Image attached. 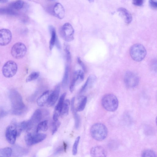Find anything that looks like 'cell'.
Wrapping results in <instances>:
<instances>
[{
    "label": "cell",
    "mask_w": 157,
    "mask_h": 157,
    "mask_svg": "<svg viewBox=\"0 0 157 157\" xmlns=\"http://www.w3.org/2000/svg\"><path fill=\"white\" fill-rule=\"evenodd\" d=\"M10 97L12 114L16 115H22L25 111V106L21 95L17 90L12 89L10 91Z\"/></svg>",
    "instance_id": "obj_1"
},
{
    "label": "cell",
    "mask_w": 157,
    "mask_h": 157,
    "mask_svg": "<svg viewBox=\"0 0 157 157\" xmlns=\"http://www.w3.org/2000/svg\"><path fill=\"white\" fill-rule=\"evenodd\" d=\"M90 133L94 139L98 141H102L106 138L108 131L107 128L104 124L98 123L91 127Z\"/></svg>",
    "instance_id": "obj_2"
},
{
    "label": "cell",
    "mask_w": 157,
    "mask_h": 157,
    "mask_svg": "<svg viewBox=\"0 0 157 157\" xmlns=\"http://www.w3.org/2000/svg\"><path fill=\"white\" fill-rule=\"evenodd\" d=\"M102 104L104 108L110 112L116 111L118 107L119 101L117 97L112 94H107L103 97Z\"/></svg>",
    "instance_id": "obj_3"
},
{
    "label": "cell",
    "mask_w": 157,
    "mask_h": 157,
    "mask_svg": "<svg viewBox=\"0 0 157 157\" xmlns=\"http://www.w3.org/2000/svg\"><path fill=\"white\" fill-rule=\"evenodd\" d=\"M147 54L145 48L140 44H136L131 46L130 49V54L133 59L136 62L144 60Z\"/></svg>",
    "instance_id": "obj_4"
},
{
    "label": "cell",
    "mask_w": 157,
    "mask_h": 157,
    "mask_svg": "<svg viewBox=\"0 0 157 157\" xmlns=\"http://www.w3.org/2000/svg\"><path fill=\"white\" fill-rule=\"evenodd\" d=\"M17 123L15 119H13L10 125L7 128L5 136L8 142L11 145L14 144L17 136Z\"/></svg>",
    "instance_id": "obj_5"
},
{
    "label": "cell",
    "mask_w": 157,
    "mask_h": 157,
    "mask_svg": "<svg viewBox=\"0 0 157 157\" xmlns=\"http://www.w3.org/2000/svg\"><path fill=\"white\" fill-rule=\"evenodd\" d=\"M18 70V66L14 62L9 61L6 62L2 68V73L6 78H11L16 74Z\"/></svg>",
    "instance_id": "obj_6"
},
{
    "label": "cell",
    "mask_w": 157,
    "mask_h": 157,
    "mask_svg": "<svg viewBox=\"0 0 157 157\" xmlns=\"http://www.w3.org/2000/svg\"><path fill=\"white\" fill-rule=\"evenodd\" d=\"M27 51V47L23 43H18L12 46L11 53L14 58L20 59L23 58L25 56Z\"/></svg>",
    "instance_id": "obj_7"
},
{
    "label": "cell",
    "mask_w": 157,
    "mask_h": 157,
    "mask_svg": "<svg viewBox=\"0 0 157 157\" xmlns=\"http://www.w3.org/2000/svg\"><path fill=\"white\" fill-rule=\"evenodd\" d=\"M61 34L64 40L67 42H71L74 39V29L69 23L65 24L62 26Z\"/></svg>",
    "instance_id": "obj_8"
},
{
    "label": "cell",
    "mask_w": 157,
    "mask_h": 157,
    "mask_svg": "<svg viewBox=\"0 0 157 157\" xmlns=\"http://www.w3.org/2000/svg\"><path fill=\"white\" fill-rule=\"evenodd\" d=\"M124 82L127 87L133 88L138 85L139 78L134 73L130 71L127 72L125 75Z\"/></svg>",
    "instance_id": "obj_9"
},
{
    "label": "cell",
    "mask_w": 157,
    "mask_h": 157,
    "mask_svg": "<svg viewBox=\"0 0 157 157\" xmlns=\"http://www.w3.org/2000/svg\"><path fill=\"white\" fill-rule=\"evenodd\" d=\"M84 77V73L82 70H78L75 71L70 87V90L71 92L73 91L75 86L83 81Z\"/></svg>",
    "instance_id": "obj_10"
},
{
    "label": "cell",
    "mask_w": 157,
    "mask_h": 157,
    "mask_svg": "<svg viewBox=\"0 0 157 157\" xmlns=\"http://www.w3.org/2000/svg\"><path fill=\"white\" fill-rule=\"evenodd\" d=\"M12 37L11 33L8 29L0 30V46H4L8 44L11 41Z\"/></svg>",
    "instance_id": "obj_11"
},
{
    "label": "cell",
    "mask_w": 157,
    "mask_h": 157,
    "mask_svg": "<svg viewBox=\"0 0 157 157\" xmlns=\"http://www.w3.org/2000/svg\"><path fill=\"white\" fill-rule=\"evenodd\" d=\"M66 95V93L65 92L61 96L57 104L55 107L53 115V120L55 121H58L59 117L61 114L62 106Z\"/></svg>",
    "instance_id": "obj_12"
},
{
    "label": "cell",
    "mask_w": 157,
    "mask_h": 157,
    "mask_svg": "<svg viewBox=\"0 0 157 157\" xmlns=\"http://www.w3.org/2000/svg\"><path fill=\"white\" fill-rule=\"evenodd\" d=\"M60 90V85H58L56 86L54 91L50 94L47 103L48 106L52 107L54 105L58 99Z\"/></svg>",
    "instance_id": "obj_13"
},
{
    "label": "cell",
    "mask_w": 157,
    "mask_h": 157,
    "mask_svg": "<svg viewBox=\"0 0 157 157\" xmlns=\"http://www.w3.org/2000/svg\"><path fill=\"white\" fill-rule=\"evenodd\" d=\"M91 155L92 157H105L107 156V152L102 147L97 146L92 148L91 150Z\"/></svg>",
    "instance_id": "obj_14"
},
{
    "label": "cell",
    "mask_w": 157,
    "mask_h": 157,
    "mask_svg": "<svg viewBox=\"0 0 157 157\" xmlns=\"http://www.w3.org/2000/svg\"><path fill=\"white\" fill-rule=\"evenodd\" d=\"M120 16L123 18L125 23L129 24L132 21V16L130 13L126 8H121L117 10Z\"/></svg>",
    "instance_id": "obj_15"
},
{
    "label": "cell",
    "mask_w": 157,
    "mask_h": 157,
    "mask_svg": "<svg viewBox=\"0 0 157 157\" xmlns=\"http://www.w3.org/2000/svg\"><path fill=\"white\" fill-rule=\"evenodd\" d=\"M42 117V113L41 111L40 110L37 109L34 113L29 121L33 127L35 124L40 122Z\"/></svg>",
    "instance_id": "obj_16"
},
{
    "label": "cell",
    "mask_w": 157,
    "mask_h": 157,
    "mask_svg": "<svg viewBox=\"0 0 157 157\" xmlns=\"http://www.w3.org/2000/svg\"><path fill=\"white\" fill-rule=\"evenodd\" d=\"M53 11L56 16L60 19H63L65 17V9L63 6L60 3H58L55 5Z\"/></svg>",
    "instance_id": "obj_17"
},
{
    "label": "cell",
    "mask_w": 157,
    "mask_h": 157,
    "mask_svg": "<svg viewBox=\"0 0 157 157\" xmlns=\"http://www.w3.org/2000/svg\"><path fill=\"white\" fill-rule=\"evenodd\" d=\"M50 94V91H47L45 92L39 97L37 100L38 105L40 107H43L47 104Z\"/></svg>",
    "instance_id": "obj_18"
},
{
    "label": "cell",
    "mask_w": 157,
    "mask_h": 157,
    "mask_svg": "<svg viewBox=\"0 0 157 157\" xmlns=\"http://www.w3.org/2000/svg\"><path fill=\"white\" fill-rule=\"evenodd\" d=\"M12 155L15 156H21L27 154L28 150L24 148L19 146H15L12 149Z\"/></svg>",
    "instance_id": "obj_19"
},
{
    "label": "cell",
    "mask_w": 157,
    "mask_h": 157,
    "mask_svg": "<svg viewBox=\"0 0 157 157\" xmlns=\"http://www.w3.org/2000/svg\"><path fill=\"white\" fill-rule=\"evenodd\" d=\"M49 29L51 34V38L50 42V50H52L56 44V35L55 29L53 26H50Z\"/></svg>",
    "instance_id": "obj_20"
},
{
    "label": "cell",
    "mask_w": 157,
    "mask_h": 157,
    "mask_svg": "<svg viewBox=\"0 0 157 157\" xmlns=\"http://www.w3.org/2000/svg\"><path fill=\"white\" fill-rule=\"evenodd\" d=\"M96 77L94 75H90L88 78L86 82L81 89L80 92L82 93L91 86L96 81Z\"/></svg>",
    "instance_id": "obj_21"
},
{
    "label": "cell",
    "mask_w": 157,
    "mask_h": 157,
    "mask_svg": "<svg viewBox=\"0 0 157 157\" xmlns=\"http://www.w3.org/2000/svg\"><path fill=\"white\" fill-rule=\"evenodd\" d=\"M37 133L33 135V145L40 143L44 140L46 137V134L43 133Z\"/></svg>",
    "instance_id": "obj_22"
},
{
    "label": "cell",
    "mask_w": 157,
    "mask_h": 157,
    "mask_svg": "<svg viewBox=\"0 0 157 157\" xmlns=\"http://www.w3.org/2000/svg\"><path fill=\"white\" fill-rule=\"evenodd\" d=\"M87 101V98L86 97L82 96L81 97L76 110V111L81 112L83 111L85 108Z\"/></svg>",
    "instance_id": "obj_23"
},
{
    "label": "cell",
    "mask_w": 157,
    "mask_h": 157,
    "mask_svg": "<svg viewBox=\"0 0 157 157\" xmlns=\"http://www.w3.org/2000/svg\"><path fill=\"white\" fill-rule=\"evenodd\" d=\"M69 67L68 66L65 68L64 75L62 81V86L64 88H66L69 83Z\"/></svg>",
    "instance_id": "obj_24"
},
{
    "label": "cell",
    "mask_w": 157,
    "mask_h": 157,
    "mask_svg": "<svg viewBox=\"0 0 157 157\" xmlns=\"http://www.w3.org/2000/svg\"><path fill=\"white\" fill-rule=\"evenodd\" d=\"M48 121L45 120L39 123L37 128V133L45 132L48 129Z\"/></svg>",
    "instance_id": "obj_25"
},
{
    "label": "cell",
    "mask_w": 157,
    "mask_h": 157,
    "mask_svg": "<svg viewBox=\"0 0 157 157\" xmlns=\"http://www.w3.org/2000/svg\"><path fill=\"white\" fill-rule=\"evenodd\" d=\"M24 4V2L23 0H17L11 3L9 6L10 8L16 10H19L23 8Z\"/></svg>",
    "instance_id": "obj_26"
},
{
    "label": "cell",
    "mask_w": 157,
    "mask_h": 157,
    "mask_svg": "<svg viewBox=\"0 0 157 157\" xmlns=\"http://www.w3.org/2000/svg\"><path fill=\"white\" fill-rule=\"evenodd\" d=\"M70 105V102L69 100L67 99L64 101L62 106L61 114L64 116L68 114Z\"/></svg>",
    "instance_id": "obj_27"
},
{
    "label": "cell",
    "mask_w": 157,
    "mask_h": 157,
    "mask_svg": "<svg viewBox=\"0 0 157 157\" xmlns=\"http://www.w3.org/2000/svg\"><path fill=\"white\" fill-rule=\"evenodd\" d=\"M12 155V149L10 147L0 149V157H10Z\"/></svg>",
    "instance_id": "obj_28"
},
{
    "label": "cell",
    "mask_w": 157,
    "mask_h": 157,
    "mask_svg": "<svg viewBox=\"0 0 157 157\" xmlns=\"http://www.w3.org/2000/svg\"><path fill=\"white\" fill-rule=\"evenodd\" d=\"M72 111L73 113L74 118L75 120V126L76 129H78L79 127L80 123V117L77 113L76 111L75 108H71Z\"/></svg>",
    "instance_id": "obj_29"
},
{
    "label": "cell",
    "mask_w": 157,
    "mask_h": 157,
    "mask_svg": "<svg viewBox=\"0 0 157 157\" xmlns=\"http://www.w3.org/2000/svg\"><path fill=\"white\" fill-rule=\"evenodd\" d=\"M0 14L15 15L17 13L11 8H0Z\"/></svg>",
    "instance_id": "obj_30"
},
{
    "label": "cell",
    "mask_w": 157,
    "mask_h": 157,
    "mask_svg": "<svg viewBox=\"0 0 157 157\" xmlns=\"http://www.w3.org/2000/svg\"><path fill=\"white\" fill-rule=\"evenodd\" d=\"M142 157H156V155L155 152L150 149H147L144 150L142 153Z\"/></svg>",
    "instance_id": "obj_31"
},
{
    "label": "cell",
    "mask_w": 157,
    "mask_h": 157,
    "mask_svg": "<svg viewBox=\"0 0 157 157\" xmlns=\"http://www.w3.org/2000/svg\"><path fill=\"white\" fill-rule=\"evenodd\" d=\"M40 75V73L38 72H34L31 73L26 79L27 82H30L34 81Z\"/></svg>",
    "instance_id": "obj_32"
},
{
    "label": "cell",
    "mask_w": 157,
    "mask_h": 157,
    "mask_svg": "<svg viewBox=\"0 0 157 157\" xmlns=\"http://www.w3.org/2000/svg\"><path fill=\"white\" fill-rule=\"evenodd\" d=\"M80 139L81 137L80 136H78L74 142L72 150V153L73 155H76L77 153L78 147V144H79V143Z\"/></svg>",
    "instance_id": "obj_33"
},
{
    "label": "cell",
    "mask_w": 157,
    "mask_h": 157,
    "mask_svg": "<svg viewBox=\"0 0 157 157\" xmlns=\"http://www.w3.org/2000/svg\"><path fill=\"white\" fill-rule=\"evenodd\" d=\"M32 136L33 134L31 133H28L25 136V143L28 146L33 145Z\"/></svg>",
    "instance_id": "obj_34"
},
{
    "label": "cell",
    "mask_w": 157,
    "mask_h": 157,
    "mask_svg": "<svg viewBox=\"0 0 157 157\" xmlns=\"http://www.w3.org/2000/svg\"><path fill=\"white\" fill-rule=\"evenodd\" d=\"M53 123L52 130V134L53 135L57 130L60 125V123L58 121H55Z\"/></svg>",
    "instance_id": "obj_35"
},
{
    "label": "cell",
    "mask_w": 157,
    "mask_h": 157,
    "mask_svg": "<svg viewBox=\"0 0 157 157\" xmlns=\"http://www.w3.org/2000/svg\"><path fill=\"white\" fill-rule=\"evenodd\" d=\"M64 49L67 60L68 61H70L71 59V56L70 51L69 47L68 45L66 44L65 46Z\"/></svg>",
    "instance_id": "obj_36"
},
{
    "label": "cell",
    "mask_w": 157,
    "mask_h": 157,
    "mask_svg": "<svg viewBox=\"0 0 157 157\" xmlns=\"http://www.w3.org/2000/svg\"><path fill=\"white\" fill-rule=\"evenodd\" d=\"M149 4L150 7L152 9L156 10L157 8V0H149Z\"/></svg>",
    "instance_id": "obj_37"
},
{
    "label": "cell",
    "mask_w": 157,
    "mask_h": 157,
    "mask_svg": "<svg viewBox=\"0 0 157 157\" xmlns=\"http://www.w3.org/2000/svg\"><path fill=\"white\" fill-rule=\"evenodd\" d=\"M144 0H133V4L137 6H142L143 4Z\"/></svg>",
    "instance_id": "obj_38"
},
{
    "label": "cell",
    "mask_w": 157,
    "mask_h": 157,
    "mask_svg": "<svg viewBox=\"0 0 157 157\" xmlns=\"http://www.w3.org/2000/svg\"><path fill=\"white\" fill-rule=\"evenodd\" d=\"M77 60L78 63L81 66L83 71H86V67L84 64L82 62L80 57H78L77 58Z\"/></svg>",
    "instance_id": "obj_39"
},
{
    "label": "cell",
    "mask_w": 157,
    "mask_h": 157,
    "mask_svg": "<svg viewBox=\"0 0 157 157\" xmlns=\"http://www.w3.org/2000/svg\"><path fill=\"white\" fill-rule=\"evenodd\" d=\"M7 114V113L3 109H2L0 112V116L1 117H3Z\"/></svg>",
    "instance_id": "obj_40"
},
{
    "label": "cell",
    "mask_w": 157,
    "mask_h": 157,
    "mask_svg": "<svg viewBox=\"0 0 157 157\" xmlns=\"http://www.w3.org/2000/svg\"><path fill=\"white\" fill-rule=\"evenodd\" d=\"M62 147H60L56 151L55 153L56 154H58V153H60L63 150V148Z\"/></svg>",
    "instance_id": "obj_41"
},
{
    "label": "cell",
    "mask_w": 157,
    "mask_h": 157,
    "mask_svg": "<svg viewBox=\"0 0 157 157\" xmlns=\"http://www.w3.org/2000/svg\"><path fill=\"white\" fill-rule=\"evenodd\" d=\"M8 0H0V3H5L7 2Z\"/></svg>",
    "instance_id": "obj_42"
},
{
    "label": "cell",
    "mask_w": 157,
    "mask_h": 157,
    "mask_svg": "<svg viewBox=\"0 0 157 157\" xmlns=\"http://www.w3.org/2000/svg\"><path fill=\"white\" fill-rule=\"evenodd\" d=\"M89 2L90 3H92L94 2V0H88Z\"/></svg>",
    "instance_id": "obj_43"
},
{
    "label": "cell",
    "mask_w": 157,
    "mask_h": 157,
    "mask_svg": "<svg viewBox=\"0 0 157 157\" xmlns=\"http://www.w3.org/2000/svg\"><path fill=\"white\" fill-rule=\"evenodd\" d=\"M50 1H55V0H50Z\"/></svg>",
    "instance_id": "obj_44"
}]
</instances>
